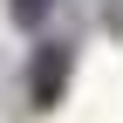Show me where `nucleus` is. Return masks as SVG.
Wrapping results in <instances>:
<instances>
[{"label":"nucleus","instance_id":"nucleus-1","mask_svg":"<svg viewBox=\"0 0 123 123\" xmlns=\"http://www.w3.org/2000/svg\"><path fill=\"white\" fill-rule=\"evenodd\" d=\"M68 75H75V48L68 41H34V55H27V103H34V116L62 110Z\"/></svg>","mask_w":123,"mask_h":123},{"label":"nucleus","instance_id":"nucleus-2","mask_svg":"<svg viewBox=\"0 0 123 123\" xmlns=\"http://www.w3.org/2000/svg\"><path fill=\"white\" fill-rule=\"evenodd\" d=\"M48 7H55V0H7V21L21 27V34H34V27L48 21Z\"/></svg>","mask_w":123,"mask_h":123}]
</instances>
